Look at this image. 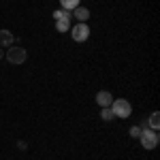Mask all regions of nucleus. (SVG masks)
Returning a JSON list of instances; mask_svg holds the SVG:
<instances>
[{"label": "nucleus", "mask_w": 160, "mask_h": 160, "mask_svg": "<svg viewBox=\"0 0 160 160\" xmlns=\"http://www.w3.org/2000/svg\"><path fill=\"white\" fill-rule=\"evenodd\" d=\"M158 115H160L158 111H154L152 118H149V126H152V130H158V126H160V118H158Z\"/></svg>", "instance_id": "nucleus-10"}, {"label": "nucleus", "mask_w": 160, "mask_h": 160, "mask_svg": "<svg viewBox=\"0 0 160 160\" xmlns=\"http://www.w3.org/2000/svg\"><path fill=\"white\" fill-rule=\"evenodd\" d=\"M7 58H9V62H11V64H24L26 58H28V53H26L24 47H9Z\"/></svg>", "instance_id": "nucleus-4"}, {"label": "nucleus", "mask_w": 160, "mask_h": 160, "mask_svg": "<svg viewBox=\"0 0 160 160\" xmlns=\"http://www.w3.org/2000/svg\"><path fill=\"white\" fill-rule=\"evenodd\" d=\"M73 15L77 17V19H79V22H86L88 17H90V11H88L86 7H81V4H79L77 9H73Z\"/></svg>", "instance_id": "nucleus-8"}, {"label": "nucleus", "mask_w": 160, "mask_h": 160, "mask_svg": "<svg viewBox=\"0 0 160 160\" xmlns=\"http://www.w3.org/2000/svg\"><path fill=\"white\" fill-rule=\"evenodd\" d=\"M13 34L9 32V30H0V47H11L13 45Z\"/></svg>", "instance_id": "nucleus-6"}, {"label": "nucleus", "mask_w": 160, "mask_h": 160, "mask_svg": "<svg viewBox=\"0 0 160 160\" xmlns=\"http://www.w3.org/2000/svg\"><path fill=\"white\" fill-rule=\"evenodd\" d=\"M71 34H73V38L77 41V43H83V41L90 37V28H88L86 22H79L77 26L71 28Z\"/></svg>", "instance_id": "nucleus-3"}, {"label": "nucleus", "mask_w": 160, "mask_h": 160, "mask_svg": "<svg viewBox=\"0 0 160 160\" xmlns=\"http://www.w3.org/2000/svg\"><path fill=\"white\" fill-rule=\"evenodd\" d=\"M56 30H58V32H66V30H71V17L56 19Z\"/></svg>", "instance_id": "nucleus-7"}, {"label": "nucleus", "mask_w": 160, "mask_h": 160, "mask_svg": "<svg viewBox=\"0 0 160 160\" xmlns=\"http://www.w3.org/2000/svg\"><path fill=\"white\" fill-rule=\"evenodd\" d=\"M128 132H130V137H139V135H141V128H139V126H132Z\"/></svg>", "instance_id": "nucleus-13"}, {"label": "nucleus", "mask_w": 160, "mask_h": 160, "mask_svg": "<svg viewBox=\"0 0 160 160\" xmlns=\"http://www.w3.org/2000/svg\"><path fill=\"white\" fill-rule=\"evenodd\" d=\"M96 102H98L100 107H111V102H113L111 92H107V90H100L98 94H96Z\"/></svg>", "instance_id": "nucleus-5"}, {"label": "nucleus", "mask_w": 160, "mask_h": 160, "mask_svg": "<svg viewBox=\"0 0 160 160\" xmlns=\"http://www.w3.org/2000/svg\"><path fill=\"white\" fill-rule=\"evenodd\" d=\"M2 56H4V53H2V49H0V60H2Z\"/></svg>", "instance_id": "nucleus-14"}, {"label": "nucleus", "mask_w": 160, "mask_h": 160, "mask_svg": "<svg viewBox=\"0 0 160 160\" xmlns=\"http://www.w3.org/2000/svg\"><path fill=\"white\" fill-rule=\"evenodd\" d=\"M60 4L64 11H73V9L79 7V0H60Z\"/></svg>", "instance_id": "nucleus-9"}, {"label": "nucleus", "mask_w": 160, "mask_h": 160, "mask_svg": "<svg viewBox=\"0 0 160 160\" xmlns=\"http://www.w3.org/2000/svg\"><path fill=\"white\" fill-rule=\"evenodd\" d=\"M139 139H141V145L145 149H154L156 145H158V141H160V137L156 130H141V135H139Z\"/></svg>", "instance_id": "nucleus-2"}, {"label": "nucleus", "mask_w": 160, "mask_h": 160, "mask_svg": "<svg viewBox=\"0 0 160 160\" xmlns=\"http://www.w3.org/2000/svg\"><path fill=\"white\" fill-rule=\"evenodd\" d=\"M111 111H113V115H118V118H122V120H126L130 113H132V107H130V102L124 98H118L111 102Z\"/></svg>", "instance_id": "nucleus-1"}, {"label": "nucleus", "mask_w": 160, "mask_h": 160, "mask_svg": "<svg viewBox=\"0 0 160 160\" xmlns=\"http://www.w3.org/2000/svg\"><path fill=\"white\" fill-rule=\"evenodd\" d=\"M100 118H102L105 122H109L111 118H113V111H111V107H102V111H100Z\"/></svg>", "instance_id": "nucleus-11"}, {"label": "nucleus", "mask_w": 160, "mask_h": 160, "mask_svg": "<svg viewBox=\"0 0 160 160\" xmlns=\"http://www.w3.org/2000/svg\"><path fill=\"white\" fill-rule=\"evenodd\" d=\"M62 17H71V13L64 11V9H58V11H53V19H62Z\"/></svg>", "instance_id": "nucleus-12"}]
</instances>
